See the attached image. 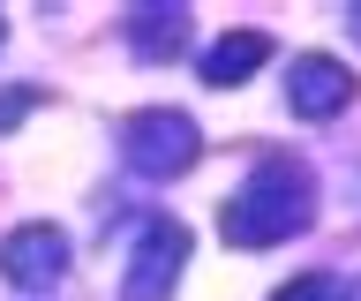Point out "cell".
Wrapping results in <instances>:
<instances>
[{
    "label": "cell",
    "instance_id": "6da1fadb",
    "mask_svg": "<svg viewBox=\"0 0 361 301\" xmlns=\"http://www.w3.org/2000/svg\"><path fill=\"white\" fill-rule=\"evenodd\" d=\"M309 219H316V173L293 151H264L248 166V181L226 196L219 233H226V249H279Z\"/></svg>",
    "mask_w": 361,
    "mask_h": 301
},
{
    "label": "cell",
    "instance_id": "7a4b0ae2",
    "mask_svg": "<svg viewBox=\"0 0 361 301\" xmlns=\"http://www.w3.org/2000/svg\"><path fill=\"white\" fill-rule=\"evenodd\" d=\"M121 159L143 181H173V173H188L203 159V128L188 113H173V106H143V113L121 121Z\"/></svg>",
    "mask_w": 361,
    "mask_h": 301
},
{
    "label": "cell",
    "instance_id": "3957f363",
    "mask_svg": "<svg viewBox=\"0 0 361 301\" xmlns=\"http://www.w3.org/2000/svg\"><path fill=\"white\" fill-rule=\"evenodd\" d=\"M180 271H188V226H180L173 211H151V219L135 226L121 301H173V278Z\"/></svg>",
    "mask_w": 361,
    "mask_h": 301
},
{
    "label": "cell",
    "instance_id": "277c9868",
    "mask_svg": "<svg viewBox=\"0 0 361 301\" xmlns=\"http://www.w3.org/2000/svg\"><path fill=\"white\" fill-rule=\"evenodd\" d=\"M0 278L16 294H53L68 278V233L61 226H16L0 241Z\"/></svg>",
    "mask_w": 361,
    "mask_h": 301
},
{
    "label": "cell",
    "instance_id": "5b68a950",
    "mask_svg": "<svg viewBox=\"0 0 361 301\" xmlns=\"http://www.w3.org/2000/svg\"><path fill=\"white\" fill-rule=\"evenodd\" d=\"M354 68L346 61H331V53H293V68H286V106L301 121H338L346 106H354Z\"/></svg>",
    "mask_w": 361,
    "mask_h": 301
},
{
    "label": "cell",
    "instance_id": "8992f818",
    "mask_svg": "<svg viewBox=\"0 0 361 301\" xmlns=\"http://www.w3.org/2000/svg\"><path fill=\"white\" fill-rule=\"evenodd\" d=\"M121 38H128L135 61H180V46H188V8H128V16H121Z\"/></svg>",
    "mask_w": 361,
    "mask_h": 301
},
{
    "label": "cell",
    "instance_id": "52a82bcc",
    "mask_svg": "<svg viewBox=\"0 0 361 301\" xmlns=\"http://www.w3.org/2000/svg\"><path fill=\"white\" fill-rule=\"evenodd\" d=\"M264 61H271V38H264V30H226L219 46L196 61V68H203V83H211V91H233V83H248Z\"/></svg>",
    "mask_w": 361,
    "mask_h": 301
},
{
    "label": "cell",
    "instance_id": "ba28073f",
    "mask_svg": "<svg viewBox=\"0 0 361 301\" xmlns=\"http://www.w3.org/2000/svg\"><path fill=\"white\" fill-rule=\"evenodd\" d=\"M271 301H346V278H331V271H301V278H286Z\"/></svg>",
    "mask_w": 361,
    "mask_h": 301
},
{
    "label": "cell",
    "instance_id": "9c48e42d",
    "mask_svg": "<svg viewBox=\"0 0 361 301\" xmlns=\"http://www.w3.org/2000/svg\"><path fill=\"white\" fill-rule=\"evenodd\" d=\"M30 106H38V83H23L16 98H0V136H8V128H16V121L30 113Z\"/></svg>",
    "mask_w": 361,
    "mask_h": 301
},
{
    "label": "cell",
    "instance_id": "30bf717a",
    "mask_svg": "<svg viewBox=\"0 0 361 301\" xmlns=\"http://www.w3.org/2000/svg\"><path fill=\"white\" fill-rule=\"evenodd\" d=\"M346 30H354V38H361V0H354V8H346Z\"/></svg>",
    "mask_w": 361,
    "mask_h": 301
},
{
    "label": "cell",
    "instance_id": "8fae6325",
    "mask_svg": "<svg viewBox=\"0 0 361 301\" xmlns=\"http://www.w3.org/2000/svg\"><path fill=\"white\" fill-rule=\"evenodd\" d=\"M346 301H361V278H354V286H346Z\"/></svg>",
    "mask_w": 361,
    "mask_h": 301
},
{
    "label": "cell",
    "instance_id": "7c38bea8",
    "mask_svg": "<svg viewBox=\"0 0 361 301\" xmlns=\"http://www.w3.org/2000/svg\"><path fill=\"white\" fill-rule=\"evenodd\" d=\"M0 46H8V16H0Z\"/></svg>",
    "mask_w": 361,
    "mask_h": 301
}]
</instances>
